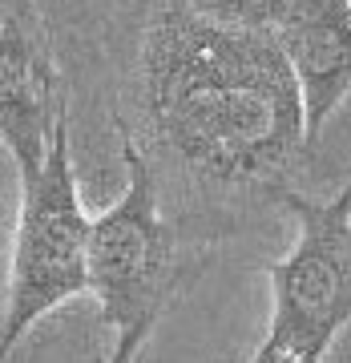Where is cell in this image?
Listing matches in <instances>:
<instances>
[{"mask_svg":"<svg viewBox=\"0 0 351 363\" xmlns=\"http://www.w3.org/2000/svg\"><path fill=\"white\" fill-rule=\"evenodd\" d=\"M126 190L89 222V295L117 335L157 327L174 286V230L157 206V178L117 117Z\"/></svg>","mask_w":351,"mask_h":363,"instance_id":"obj_4","label":"cell"},{"mask_svg":"<svg viewBox=\"0 0 351 363\" xmlns=\"http://www.w3.org/2000/svg\"><path fill=\"white\" fill-rule=\"evenodd\" d=\"M347 190H351V186H347Z\"/></svg>","mask_w":351,"mask_h":363,"instance_id":"obj_10","label":"cell"},{"mask_svg":"<svg viewBox=\"0 0 351 363\" xmlns=\"http://www.w3.org/2000/svg\"><path fill=\"white\" fill-rule=\"evenodd\" d=\"M142 101L157 145L210 182L274 186L307 150L299 89L271 28L162 9L142 45Z\"/></svg>","mask_w":351,"mask_h":363,"instance_id":"obj_1","label":"cell"},{"mask_svg":"<svg viewBox=\"0 0 351 363\" xmlns=\"http://www.w3.org/2000/svg\"><path fill=\"white\" fill-rule=\"evenodd\" d=\"M274 202L295 218L299 234L267 271L271 323L250 363H323L351 323V190H339L331 202L274 190Z\"/></svg>","mask_w":351,"mask_h":363,"instance_id":"obj_3","label":"cell"},{"mask_svg":"<svg viewBox=\"0 0 351 363\" xmlns=\"http://www.w3.org/2000/svg\"><path fill=\"white\" fill-rule=\"evenodd\" d=\"M299 89L307 150L351 97V0H286L271 25Z\"/></svg>","mask_w":351,"mask_h":363,"instance_id":"obj_6","label":"cell"},{"mask_svg":"<svg viewBox=\"0 0 351 363\" xmlns=\"http://www.w3.org/2000/svg\"><path fill=\"white\" fill-rule=\"evenodd\" d=\"M89 222L69 154V117H61L45 162L21 178V214L0 311V363H9L16 343L52 307L89 291Z\"/></svg>","mask_w":351,"mask_h":363,"instance_id":"obj_2","label":"cell"},{"mask_svg":"<svg viewBox=\"0 0 351 363\" xmlns=\"http://www.w3.org/2000/svg\"><path fill=\"white\" fill-rule=\"evenodd\" d=\"M61 117L65 89L37 9L25 0L9 21H0V145L9 150L21 178L45 162Z\"/></svg>","mask_w":351,"mask_h":363,"instance_id":"obj_5","label":"cell"},{"mask_svg":"<svg viewBox=\"0 0 351 363\" xmlns=\"http://www.w3.org/2000/svg\"><path fill=\"white\" fill-rule=\"evenodd\" d=\"M21 4H25V0H0V21H9V16H13Z\"/></svg>","mask_w":351,"mask_h":363,"instance_id":"obj_9","label":"cell"},{"mask_svg":"<svg viewBox=\"0 0 351 363\" xmlns=\"http://www.w3.org/2000/svg\"><path fill=\"white\" fill-rule=\"evenodd\" d=\"M154 335V327H133V331H121L113 343V355H109V363H133L138 359V351H142V343Z\"/></svg>","mask_w":351,"mask_h":363,"instance_id":"obj_8","label":"cell"},{"mask_svg":"<svg viewBox=\"0 0 351 363\" xmlns=\"http://www.w3.org/2000/svg\"><path fill=\"white\" fill-rule=\"evenodd\" d=\"M178 4L198 16H206V21H218V25L271 28L286 0H178Z\"/></svg>","mask_w":351,"mask_h":363,"instance_id":"obj_7","label":"cell"}]
</instances>
